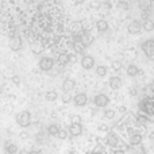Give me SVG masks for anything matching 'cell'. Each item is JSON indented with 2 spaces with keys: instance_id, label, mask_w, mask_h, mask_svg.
Segmentation results:
<instances>
[{
  "instance_id": "f546056e",
  "label": "cell",
  "mask_w": 154,
  "mask_h": 154,
  "mask_svg": "<svg viewBox=\"0 0 154 154\" xmlns=\"http://www.w3.org/2000/svg\"><path fill=\"white\" fill-rule=\"evenodd\" d=\"M70 120H72V123L81 125V116H80V115H72V116H70Z\"/></svg>"
},
{
  "instance_id": "74e56055",
  "label": "cell",
  "mask_w": 154,
  "mask_h": 154,
  "mask_svg": "<svg viewBox=\"0 0 154 154\" xmlns=\"http://www.w3.org/2000/svg\"><path fill=\"white\" fill-rule=\"evenodd\" d=\"M112 154H125V150H120V149H118V150H115Z\"/></svg>"
},
{
  "instance_id": "484cf974",
  "label": "cell",
  "mask_w": 154,
  "mask_h": 154,
  "mask_svg": "<svg viewBox=\"0 0 154 154\" xmlns=\"http://www.w3.org/2000/svg\"><path fill=\"white\" fill-rule=\"evenodd\" d=\"M104 116H106L107 119H114L115 118V111L114 109H106V111H104Z\"/></svg>"
},
{
  "instance_id": "7c38bea8",
  "label": "cell",
  "mask_w": 154,
  "mask_h": 154,
  "mask_svg": "<svg viewBox=\"0 0 154 154\" xmlns=\"http://www.w3.org/2000/svg\"><path fill=\"white\" fill-rule=\"evenodd\" d=\"M142 142V135L141 134H131L130 137V145L131 146H138Z\"/></svg>"
},
{
  "instance_id": "e575fe53",
  "label": "cell",
  "mask_w": 154,
  "mask_h": 154,
  "mask_svg": "<svg viewBox=\"0 0 154 154\" xmlns=\"http://www.w3.org/2000/svg\"><path fill=\"white\" fill-rule=\"evenodd\" d=\"M126 111H127V108H126L125 106H120L119 107V112H120V114H126Z\"/></svg>"
},
{
  "instance_id": "e0dca14e",
  "label": "cell",
  "mask_w": 154,
  "mask_h": 154,
  "mask_svg": "<svg viewBox=\"0 0 154 154\" xmlns=\"http://www.w3.org/2000/svg\"><path fill=\"white\" fill-rule=\"evenodd\" d=\"M58 62L61 65L69 64V53H61V54H58Z\"/></svg>"
},
{
  "instance_id": "d6986e66",
  "label": "cell",
  "mask_w": 154,
  "mask_h": 154,
  "mask_svg": "<svg viewBox=\"0 0 154 154\" xmlns=\"http://www.w3.org/2000/svg\"><path fill=\"white\" fill-rule=\"evenodd\" d=\"M58 130H60V127H58V125H56V123H53V125H50V126L48 127L49 135H57Z\"/></svg>"
},
{
  "instance_id": "f35d334b",
  "label": "cell",
  "mask_w": 154,
  "mask_h": 154,
  "mask_svg": "<svg viewBox=\"0 0 154 154\" xmlns=\"http://www.w3.org/2000/svg\"><path fill=\"white\" fill-rule=\"evenodd\" d=\"M76 61V56H70L69 54V62H75Z\"/></svg>"
},
{
  "instance_id": "83f0119b",
  "label": "cell",
  "mask_w": 154,
  "mask_h": 154,
  "mask_svg": "<svg viewBox=\"0 0 154 154\" xmlns=\"http://www.w3.org/2000/svg\"><path fill=\"white\" fill-rule=\"evenodd\" d=\"M57 137H58L60 139H66L68 138V131L66 130H61V128H60L58 133H57Z\"/></svg>"
},
{
  "instance_id": "1f68e13d",
  "label": "cell",
  "mask_w": 154,
  "mask_h": 154,
  "mask_svg": "<svg viewBox=\"0 0 154 154\" xmlns=\"http://www.w3.org/2000/svg\"><path fill=\"white\" fill-rule=\"evenodd\" d=\"M109 8H111V5H109L108 3H104V4L100 7V10H101V12H103V14H107V12H108Z\"/></svg>"
},
{
  "instance_id": "60d3db41",
  "label": "cell",
  "mask_w": 154,
  "mask_h": 154,
  "mask_svg": "<svg viewBox=\"0 0 154 154\" xmlns=\"http://www.w3.org/2000/svg\"><path fill=\"white\" fill-rule=\"evenodd\" d=\"M130 93L131 95H137V91L135 89H130Z\"/></svg>"
},
{
  "instance_id": "8d00e7d4",
  "label": "cell",
  "mask_w": 154,
  "mask_h": 154,
  "mask_svg": "<svg viewBox=\"0 0 154 154\" xmlns=\"http://www.w3.org/2000/svg\"><path fill=\"white\" fill-rule=\"evenodd\" d=\"M142 19H143V20H147V19H149V15H147V12H142Z\"/></svg>"
},
{
  "instance_id": "5bb4252c",
  "label": "cell",
  "mask_w": 154,
  "mask_h": 154,
  "mask_svg": "<svg viewBox=\"0 0 154 154\" xmlns=\"http://www.w3.org/2000/svg\"><path fill=\"white\" fill-rule=\"evenodd\" d=\"M70 31L73 32L75 35L77 34H82V27H81V22H73L72 23V27H70Z\"/></svg>"
},
{
  "instance_id": "30bf717a",
  "label": "cell",
  "mask_w": 154,
  "mask_h": 154,
  "mask_svg": "<svg viewBox=\"0 0 154 154\" xmlns=\"http://www.w3.org/2000/svg\"><path fill=\"white\" fill-rule=\"evenodd\" d=\"M75 87H76V82H75V80H72V79H66L64 81V84H62V89L66 93H69L70 91L75 89Z\"/></svg>"
},
{
  "instance_id": "ffe728a7",
  "label": "cell",
  "mask_w": 154,
  "mask_h": 154,
  "mask_svg": "<svg viewBox=\"0 0 154 154\" xmlns=\"http://www.w3.org/2000/svg\"><path fill=\"white\" fill-rule=\"evenodd\" d=\"M139 73V69L135 66V65H130V66L127 68V75L130 76V77H134V76H137Z\"/></svg>"
},
{
  "instance_id": "5b68a950",
  "label": "cell",
  "mask_w": 154,
  "mask_h": 154,
  "mask_svg": "<svg viewBox=\"0 0 154 154\" xmlns=\"http://www.w3.org/2000/svg\"><path fill=\"white\" fill-rule=\"evenodd\" d=\"M108 103H109V99H108V96H107V95L99 93V95L95 96V104H96V107H106Z\"/></svg>"
},
{
  "instance_id": "d6a6232c",
  "label": "cell",
  "mask_w": 154,
  "mask_h": 154,
  "mask_svg": "<svg viewBox=\"0 0 154 154\" xmlns=\"http://www.w3.org/2000/svg\"><path fill=\"white\" fill-rule=\"evenodd\" d=\"M11 81H12L15 85H19V84H20V77L16 76V75H14L12 77H11Z\"/></svg>"
},
{
  "instance_id": "8992f818",
  "label": "cell",
  "mask_w": 154,
  "mask_h": 154,
  "mask_svg": "<svg viewBox=\"0 0 154 154\" xmlns=\"http://www.w3.org/2000/svg\"><path fill=\"white\" fill-rule=\"evenodd\" d=\"M93 65H95V58H93L92 56H84L81 60V66L84 68V69L89 70L93 68Z\"/></svg>"
},
{
  "instance_id": "277c9868",
  "label": "cell",
  "mask_w": 154,
  "mask_h": 154,
  "mask_svg": "<svg viewBox=\"0 0 154 154\" xmlns=\"http://www.w3.org/2000/svg\"><path fill=\"white\" fill-rule=\"evenodd\" d=\"M8 45H10V49L14 51H18L22 49V39L19 37H16V35H14V37L10 38V42H8Z\"/></svg>"
},
{
  "instance_id": "ba28073f",
  "label": "cell",
  "mask_w": 154,
  "mask_h": 154,
  "mask_svg": "<svg viewBox=\"0 0 154 154\" xmlns=\"http://www.w3.org/2000/svg\"><path fill=\"white\" fill-rule=\"evenodd\" d=\"M73 101H75V104L77 107H82L87 104L88 101V97L85 93H77V95L75 96V99H73Z\"/></svg>"
},
{
  "instance_id": "8fae6325",
  "label": "cell",
  "mask_w": 154,
  "mask_h": 154,
  "mask_svg": "<svg viewBox=\"0 0 154 154\" xmlns=\"http://www.w3.org/2000/svg\"><path fill=\"white\" fill-rule=\"evenodd\" d=\"M122 84H123L122 79H119V77H116V76L109 79V87H111L112 89H119V88L122 87Z\"/></svg>"
},
{
  "instance_id": "d590c367",
  "label": "cell",
  "mask_w": 154,
  "mask_h": 154,
  "mask_svg": "<svg viewBox=\"0 0 154 154\" xmlns=\"http://www.w3.org/2000/svg\"><path fill=\"white\" fill-rule=\"evenodd\" d=\"M19 137H20L22 139H26V138H29V134L24 133V131H23V133H20V135H19Z\"/></svg>"
},
{
  "instance_id": "9a60e30c",
  "label": "cell",
  "mask_w": 154,
  "mask_h": 154,
  "mask_svg": "<svg viewBox=\"0 0 154 154\" xmlns=\"http://www.w3.org/2000/svg\"><path fill=\"white\" fill-rule=\"evenodd\" d=\"M118 137L115 135V134H108L107 135V138H106V142H107V145H109V146H116V143H118Z\"/></svg>"
},
{
  "instance_id": "f1b7e54d",
  "label": "cell",
  "mask_w": 154,
  "mask_h": 154,
  "mask_svg": "<svg viewBox=\"0 0 154 154\" xmlns=\"http://www.w3.org/2000/svg\"><path fill=\"white\" fill-rule=\"evenodd\" d=\"M61 100H62V103H65V104H66V103H69V101L72 100V96H70L69 93H66V92H65L64 95L61 96Z\"/></svg>"
},
{
  "instance_id": "9c48e42d",
  "label": "cell",
  "mask_w": 154,
  "mask_h": 154,
  "mask_svg": "<svg viewBox=\"0 0 154 154\" xmlns=\"http://www.w3.org/2000/svg\"><path fill=\"white\" fill-rule=\"evenodd\" d=\"M81 133H82L81 125H77V123H72V125H70V127H69V134H70L72 137H79V135H81Z\"/></svg>"
},
{
  "instance_id": "44dd1931",
  "label": "cell",
  "mask_w": 154,
  "mask_h": 154,
  "mask_svg": "<svg viewBox=\"0 0 154 154\" xmlns=\"http://www.w3.org/2000/svg\"><path fill=\"white\" fill-rule=\"evenodd\" d=\"M81 27H82V31L88 32L91 29H92V22L91 20H82L81 22Z\"/></svg>"
},
{
  "instance_id": "6da1fadb",
  "label": "cell",
  "mask_w": 154,
  "mask_h": 154,
  "mask_svg": "<svg viewBox=\"0 0 154 154\" xmlns=\"http://www.w3.org/2000/svg\"><path fill=\"white\" fill-rule=\"evenodd\" d=\"M16 123H18L20 127H27L31 123V115L29 111H22L16 115Z\"/></svg>"
},
{
  "instance_id": "7a4b0ae2",
  "label": "cell",
  "mask_w": 154,
  "mask_h": 154,
  "mask_svg": "<svg viewBox=\"0 0 154 154\" xmlns=\"http://www.w3.org/2000/svg\"><path fill=\"white\" fill-rule=\"evenodd\" d=\"M142 49H143L145 54H146L149 58H154V41L149 39L142 45Z\"/></svg>"
},
{
  "instance_id": "7402d4cb",
  "label": "cell",
  "mask_w": 154,
  "mask_h": 154,
  "mask_svg": "<svg viewBox=\"0 0 154 154\" xmlns=\"http://www.w3.org/2000/svg\"><path fill=\"white\" fill-rule=\"evenodd\" d=\"M153 29H154V23H153V20L147 19V20H145V22H143V30H145V31H152Z\"/></svg>"
},
{
  "instance_id": "ab89813d",
  "label": "cell",
  "mask_w": 154,
  "mask_h": 154,
  "mask_svg": "<svg viewBox=\"0 0 154 154\" xmlns=\"http://www.w3.org/2000/svg\"><path fill=\"white\" fill-rule=\"evenodd\" d=\"M5 76L7 77H12L14 75H12V70H7V72H5Z\"/></svg>"
},
{
  "instance_id": "4fadbf2b",
  "label": "cell",
  "mask_w": 154,
  "mask_h": 154,
  "mask_svg": "<svg viewBox=\"0 0 154 154\" xmlns=\"http://www.w3.org/2000/svg\"><path fill=\"white\" fill-rule=\"evenodd\" d=\"M5 152H7V154H15L16 152H18V146H16L15 143H12V142H5V146H4Z\"/></svg>"
},
{
  "instance_id": "4316f807",
  "label": "cell",
  "mask_w": 154,
  "mask_h": 154,
  "mask_svg": "<svg viewBox=\"0 0 154 154\" xmlns=\"http://www.w3.org/2000/svg\"><path fill=\"white\" fill-rule=\"evenodd\" d=\"M128 7H130V5H128L127 2H119V3H118V8H119V10H122V11H127Z\"/></svg>"
},
{
  "instance_id": "cb8c5ba5",
  "label": "cell",
  "mask_w": 154,
  "mask_h": 154,
  "mask_svg": "<svg viewBox=\"0 0 154 154\" xmlns=\"http://www.w3.org/2000/svg\"><path fill=\"white\" fill-rule=\"evenodd\" d=\"M125 54H126V58H128V60L137 58V51L134 50V49H131V50H127Z\"/></svg>"
},
{
  "instance_id": "ac0fdd59",
  "label": "cell",
  "mask_w": 154,
  "mask_h": 154,
  "mask_svg": "<svg viewBox=\"0 0 154 154\" xmlns=\"http://www.w3.org/2000/svg\"><path fill=\"white\" fill-rule=\"evenodd\" d=\"M57 92L56 91H53V89H50V91H48L46 92V95H45V97H46V100L48 101H54V100H57Z\"/></svg>"
},
{
  "instance_id": "d4e9b609",
  "label": "cell",
  "mask_w": 154,
  "mask_h": 154,
  "mask_svg": "<svg viewBox=\"0 0 154 154\" xmlns=\"http://www.w3.org/2000/svg\"><path fill=\"white\" fill-rule=\"evenodd\" d=\"M122 66H123V64H122V62H120V61H114V62H112V64H111V68L115 70V72H118V70H120V69H122Z\"/></svg>"
},
{
  "instance_id": "2e32d148",
  "label": "cell",
  "mask_w": 154,
  "mask_h": 154,
  "mask_svg": "<svg viewBox=\"0 0 154 154\" xmlns=\"http://www.w3.org/2000/svg\"><path fill=\"white\" fill-rule=\"evenodd\" d=\"M96 29H97L100 32L107 31V29H108V23H107V20H104V19L97 20V23H96Z\"/></svg>"
},
{
  "instance_id": "836d02e7",
  "label": "cell",
  "mask_w": 154,
  "mask_h": 154,
  "mask_svg": "<svg viewBox=\"0 0 154 154\" xmlns=\"http://www.w3.org/2000/svg\"><path fill=\"white\" fill-rule=\"evenodd\" d=\"M138 122L141 123V125H146L147 119H146V118H145V116H143V118H142V116H139V118H138Z\"/></svg>"
},
{
  "instance_id": "3957f363",
  "label": "cell",
  "mask_w": 154,
  "mask_h": 154,
  "mask_svg": "<svg viewBox=\"0 0 154 154\" xmlns=\"http://www.w3.org/2000/svg\"><path fill=\"white\" fill-rule=\"evenodd\" d=\"M53 65H54V61L50 57H42V58L39 60V68L42 70H45V72L50 70L51 68H53Z\"/></svg>"
},
{
  "instance_id": "603a6c76",
  "label": "cell",
  "mask_w": 154,
  "mask_h": 154,
  "mask_svg": "<svg viewBox=\"0 0 154 154\" xmlns=\"http://www.w3.org/2000/svg\"><path fill=\"white\" fill-rule=\"evenodd\" d=\"M96 75L100 76V77H104L107 75V68L103 66V65H99V66L96 68Z\"/></svg>"
},
{
  "instance_id": "b9f144b4",
  "label": "cell",
  "mask_w": 154,
  "mask_h": 154,
  "mask_svg": "<svg viewBox=\"0 0 154 154\" xmlns=\"http://www.w3.org/2000/svg\"><path fill=\"white\" fill-rule=\"evenodd\" d=\"M30 154H42V153H39V152H31Z\"/></svg>"
},
{
  "instance_id": "52a82bcc",
  "label": "cell",
  "mask_w": 154,
  "mask_h": 154,
  "mask_svg": "<svg viewBox=\"0 0 154 154\" xmlns=\"http://www.w3.org/2000/svg\"><path fill=\"white\" fill-rule=\"evenodd\" d=\"M141 30H142V24L139 23V22H137V20H133L127 26V31L130 32V34H138Z\"/></svg>"
},
{
  "instance_id": "4dcf8cb0",
  "label": "cell",
  "mask_w": 154,
  "mask_h": 154,
  "mask_svg": "<svg viewBox=\"0 0 154 154\" xmlns=\"http://www.w3.org/2000/svg\"><path fill=\"white\" fill-rule=\"evenodd\" d=\"M99 131H101V133H107V131L109 130L108 125H106V123H101V125H99Z\"/></svg>"
}]
</instances>
